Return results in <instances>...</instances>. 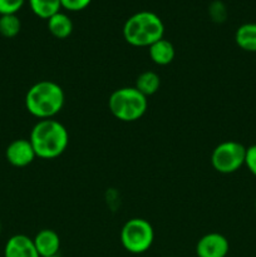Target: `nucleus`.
Wrapping results in <instances>:
<instances>
[{
    "label": "nucleus",
    "instance_id": "nucleus-18",
    "mask_svg": "<svg viewBox=\"0 0 256 257\" xmlns=\"http://www.w3.org/2000/svg\"><path fill=\"white\" fill-rule=\"evenodd\" d=\"M92 3V0H60L62 8L69 12H80L85 9Z\"/></svg>",
    "mask_w": 256,
    "mask_h": 257
},
{
    "label": "nucleus",
    "instance_id": "nucleus-6",
    "mask_svg": "<svg viewBox=\"0 0 256 257\" xmlns=\"http://www.w3.org/2000/svg\"><path fill=\"white\" fill-rule=\"evenodd\" d=\"M246 147L236 141H226L216 146L211 155L213 170L222 175L236 172L245 165Z\"/></svg>",
    "mask_w": 256,
    "mask_h": 257
},
{
    "label": "nucleus",
    "instance_id": "nucleus-4",
    "mask_svg": "<svg viewBox=\"0 0 256 257\" xmlns=\"http://www.w3.org/2000/svg\"><path fill=\"white\" fill-rule=\"evenodd\" d=\"M148 107L147 97L135 87L115 89L108 99V108L117 119L122 122H136L145 115Z\"/></svg>",
    "mask_w": 256,
    "mask_h": 257
},
{
    "label": "nucleus",
    "instance_id": "nucleus-3",
    "mask_svg": "<svg viewBox=\"0 0 256 257\" xmlns=\"http://www.w3.org/2000/svg\"><path fill=\"white\" fill-rule=\"evenodd\" d=\"M165 35V24L156 13L138 12L123 25V38L132 47H150Z\"/></svg>",
    "mask_w": 256,
    "mask_h": 257
},
{
    "label": "nucleus",
    "instance_id": "nucleus-17",
    "mask_svg": "<svg viewBox=\"0 0 256 257\" xmlns=\"http://www.w3.org/2000/svg\"><path fill=\"white\" fill-rule=\"evenodd\" d=\"M24 3L25 0H0V15L17 14Z\"/></svg>",
    "mask_w": 256,
    "mask_h": 257
},
{
    "label": "nucleus",
    "instance_id": "nucleus-11",
    "mask_svg": "<svg viewBox=\"0 0 256 257\" xmlns=\"http://www.w3.org/2000/svg\"><path fill=\"white\" fill-rule=\"evenodd\" d=\"M148 52H150V57L152 62L157 65H168L170 63L173 62L176 55L173 44L170 40L165 39V38L150 45Z\"/></svg>",
    "mask_w": 256,
    "mask_h": 257
},
{
    "label": "nucleus",
    "instance_id": "nucleus-23",
    "mask_svg": "<svg viewBox=\"0 0 256 257\" xmlns=\"http://www.w3.org/2000/svg\"><path fill=\"white\" fill-rule=\"evenodd\" d=\"M255 208H256V201H255Z\"/></svg>",
    "mask_w": 256,
    "mask_h": 257
},
{
    "label": "nucleus",
    "instance_id": "nucleus-8",
    "mask_svg": "<svg viewBox=\"0 0 256 257\" xmlns=\"http://www.w3.org/2000/svg\"><path fill=\"white\" fill-rule=\"evenodd\" d=\"M7 161L14 167H27L35 160L37 155L34 152L29 140H15L10 143L5 151Z\"/></svg>",
    "mask_w": 256,
    "mask_h": 257
},
{
    "label": "nucleus",
    "instance_id": "nucleus-19",
    "mask_svg": "<svg viewBox=\"0 0 256 257\" xmlns=\"http://www.w3.org/2000/svg\"><path fill=\"white\" fill-rule=\"evenodd\" d=\"M245 166L256 177V145H252L246 148Z\"/></svg>",
    "mask_w": 256,
    "mask_h": 257
},
{
    "label": "nucleus",
    "instance_id": "nucleus-2",
    "mask_svg": "<svg viewBox=\"0 0 256 257\" xmlns=\"http://www.w3.org/2000/svg\"><path fill=\"white\" fill-rule=\"evenodd\" d=\"M65 95L58 83L40 80L28 89L25 107L28 112L40 119H50L62 110Z\"/></svg>",
    "mask_w": 256,
    "mask_h": 257
},
{
    "label": "nucleus",
    "instance_id": "nucleus-13",
    "mask_svg": "<svg viewBox=\"0 0 256 257\" xmlns=\"http://www.w3.org/2000/svg\"><path fill=\"white\" fill-rule=\"evenodd\" d=\"M235 42L245 52L256 53V23H245L235 33Z\"/></svg>",
    "mask_w": 256,
    "mask_h": 257
},
{
    "label": "nucleus",
    "instance_id": "nucleus-5",
    "mask_svg": "<svg viewBox=\"0 0 256 257\" xmlns=\"http://www.w3.org/2000/svg\"><path fill=\"white\" fill-rule=\"evenodd\" d=\"M155 230L148 221L143 218H131L120 230V242L128 252L140 255L152 246Z\"/></svg>",
    "mask_w": 256,
    "mask_h": 257
},
{
    "label": "nucleus",
    "instance_id": "nucleus-14",
    "mask_svg": "<svg viewBox=\"0 0 256 257\" xmlns=\"http://www.w3.org/2000/svg\"><path fill=\"white\" fill-rule=\"evenodd\" d=\"M161 85L160 75L157 73L152 72V70H146V72L141 73L136 79L135 88L138 92L142 93L145 97H150L155 93L158 92Z\"/></svg>",
    "mask_w": 256,
    "mask_h": 257
},
{
    "label": "nucleus",
    "instance_id": "nucleus-15",
    "mask_svg": "<svg viewBox=\"0 0 256 257\" xmlns=\"http://www.w3.org/2000/svg\"><path fill=\"white\" fill-rule=\"evenodd\" d=\"M29 5L37 17L47 20L62 9L60 0H29Z\"/></svg>",
    "mask_w": 256,
    "mask_h": 257
},
{
    "label": "nucleus",
    "instance_id": "nucleus-16",
    "mask_svg": "<svg viewBox=\"0 0 256 257\" xmlns=\"http://www.w3.org/2000/svg\"><path fill=\"white\" fill-rule=\"evenodd\" d=\"M22 23L17 14L0 15V34L5 38H14L19 34Z\"/></svg>",
    "mask_w": 256,
    "mask_h": 257
},
{
    "label": "nucleus",
    "instance_id": "nucleus-21",
    "mask_svg": "<svg viewBox=\"0 0 256 257\" xmlns=\"http://www.w3.org/2000/svg\"><path fill=\"white\" fill-rule=\"evenodd\" d=\"M0 231H2V223H0Z\"/></svg>",
    "mask_w": 256,
    "mask_h": 257
},
{
    "label": "nucleus",
    "instance_id": "nucleus-22",
    "mask_svg": "<svg viewBox=\"0 0 256 257\" xmlns=\"http://www.w3.org/2000/svg\"><path fill=\"white\" fill-rule=\"evenodd\" d=\"M52 257H60L59 255H57V256H52Z\"/></svg>",
    "mask_w": 256,
    "mask_h": 257
},
{
    "label": "nucleus",
    "instance_id": "nucleus-9",
    "mask_svg": "<svg viewBox=\"0 0 256 257\" xmlns=\"http://www.w3.org/2000/svg\"><path fill=\"white\" fill-rule=\"evenodd\" d=\"M4 257H40L35 248L34 241L27 235H14L7 241Z\"/></svg>",
    "mask_w": 256,
    "mask_h": 257
},
{
    "label": "nucleus",
    "instance_id": "nucleus-10",
    "mask_svg": "<svg viewBox=\"0 0 256 257\" xmlns=\"http://www.w3.org/2000/svg\"><path fill=\"white\" fill-rule=\"evenodd\" d=\"M33 241L40 257L57 256L59 252L60 238L54 230L43 228L35 235Z\"/></svg>",
    "mask_w": 256,
    "mask_h": 257
},
{
    "label": "nucleus",
    "instance_id": "nucleus-12",
    "mask_svg": "<svg viewBox=\"0 0 256 257\" xmlns=\"http://www.w3.org/2000/svg\"><path fill=\"white\" fill-rule=\"evenodd\" d=\"M48 30L57 39H67L73 32V22L67 14L59 12L48 19Z\"/></svg>",
    "mask_w": 256,
    "mask_h": 257
},
{
    "label": "nucleus",
    "instance_id": "nucleus-1",
    "mask_svg": "<svg viewBox=\"0 0 256 257\" xmlns=\"http://www.w3.org/2000/svg\"><path fill=\"white\" fill-rule=\"evenodd\" d=\"M37 157L53 160L59 157L67 150L69 135L64 125L58 120L40 119L33 127L29 137Z\"/></svg>",
    "mask_w": 256,
    "mask_h": 257
},
{
    "label": "nucleus",
    "instance_id": "nucleus-7",
    "mask_svg": "<svg viewBox=\"0 0 256 257\" xmlns=\"http://www.w3.org/2000/svg\"><path fill=\"white\" fill-rule=\"evenodd\" d=\"M228 250V240L218 232H211L202 236L196 245L197 257H226Z\"/></svg>",
    "mask_w": 256,
    "mask_h": 257
},
{
    "label": "nucleus",
    "instance_id": "nucleus-20",
    "mask_svg": "<svg viewBox=\"0 0 256 257\" xmlns=\"http://www.w3.org/2000/svg\"><path fill=\"white\" fill-rule=\"evenodd\" d=\"M210 13L211 17H212L213 20H216V22H223V20H225L226 8L221 2L213 3L210 7Z\"/></svg>",
    "mask_w": 256,
    "mask_h": 257
}]
</instances>
